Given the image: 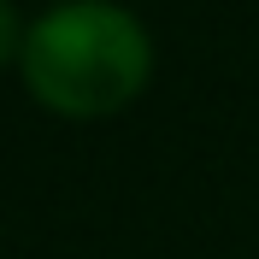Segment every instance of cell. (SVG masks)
<instances>
[{"mask_svg": "<svg viewBox=\"0 0 259 259\" xmlns=\"http://www.w3.org/2000/svg\"><path fill=\"white\" fill-rule=\"evenodd\" d=\"M24 82L59 118H106L142 95L153 41L112 0H65L24 30Z\"/></svg>", "mask_w": 259, "mask_h": 259, "instance_id": "1", "label": "cell"}, {"mask_svg": "<svg viewBox=\"0 0 259 259\" xmlns=\"http://www.w3.org/2000/svg\"><path fill=\"white\" fill-rule=\"evenodd\" d=\"M24 53V24H18V6L0 0V65H12Z\"/></svg>", "mask_w": 259, "mask_h": 259, "instance_id": "2", "label": "cell"}]
</instances>
